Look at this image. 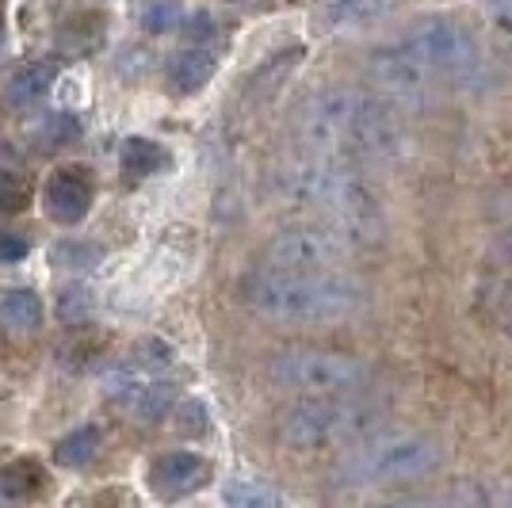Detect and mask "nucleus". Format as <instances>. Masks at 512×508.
<instances>
[{
  "label": "nucleus",
  "mask_w": 512,
  "mask_h": 508,
  "mask_svg": "<svg viewBox=\"0 0 512 508\" xmlns=\"http://www.w3.org/2000/svg\"><path fill=\"white\" fill-rule=\"evenodd\" d=\"M299 62H302V46H291V50L272 54V58L253 73V92H260V96H264V92H276V88L291 77V69Z\"/></svg>",
  "instance_id": "nucleus-22"
},
{
  "label": "nucleus",
  "mask_w": 512,
  "mask_h": 508,
  "mask_svg": "<svg viewBox=\"0 0 512 508\" xmlns=\"http://www.w3.org/2000/svg\"><path fill=\"white\" fill-rule=\"evenodd\" d=\"M50 85H54V65L31 62V65H23L20 73L8 81V100H12V104H31V100H39Z\"/></svg>",
  "instance_id": "nucleus-20"
},
{
  "label": "nucleus",
  "mask_w": 512,
  "mask_h": 508,
  "mask_svg": "<svg viewBox=\"0 0 512 508\" xmlns=\"http://www.w3.org/2000/svg\"><path fill=\"white\" fill-rule=\"evenodd\" d=\"M352 256V245L325 222H295L268 237L264 260L283 272H337Z\"/></svg>",
  "instance_id": "nucleus-8"
},
{
  "label": "nucleus",
  "mask_w": 512,
  "mask_h": 508,
  "mask_svg": "<svg viewBox=\"0 0 512 508\" xmlns=\"http://www.w3.org/2000/svg\"><path fill=\"white\" fill-rule=\"evenodd\" d=\"M302 149L329 165H386L406 157L409 134L398 111L363 88L329 85L299 107L295 119Z\"/></svg>",
  "instance_id": "nucleus-1"
},
{
  "label": "nucleus",
  "mask_w": 512,
  "mask_h": 508,
  "mask_svg": "<svg viewBox=\"0 0 512 508\" xmlns=\"http://www.w3.org/2000/svg\"><path fill=\"white\" fill-rule=\"evenodd\" d=\"M363 73H367V85L375 88L371 96H379L390 107H417L425 104L428 92H432V73L409 54L402 39L375 46L363 62Z\"/></svg>",
  "instance_id": "nucleus-9"
},
{
  "label": "nucleus",
  "mask_w": 512,
  "mask_h": 508,
  "mask_svg": "<svg viewBox=\"0 0 512 508\" xmlns=\"http://www.w3.org/2000/svg\"><path fill=\"white\" fill-rule=\"evenodd\" d=\"M482 12L490 27H497L501 35H512V0H482Z\"/></svg>",
  "instance_id": "nucleus-30"
},
{
  "label": "nucleus",
  "mask_w": 512,
  "mask_h": 508,
  "mask_svg": "<svg viewBox=\"0 0 512 508\" xmlns=\"http://www.w3.org/2000/svg\"><path fill=\"white\" fill-rule=\"evenodd\" d=\"M100 245L92 241H81V237H69V241H58L50 249V260L62 268V272H92L100 264Z\"/></svg>",
  "instance_id": "nucleus-21"
},
{
  "label": "nucleus",
  "mask_w": 512,
  "mask_h": 508,
  "mask_svg": "<svg viewBox=\"0 0 512 508\" xmlns=\"http://www.w3.org/2000/svg\"><path fill=\"white\" fill-rule=\"evenodd\" d=\"M318 211L325 214V226H333L352 249H371L386 237V199L348 165H333Z\"/></svg>",
  "instance_id": "nucleus-5"
},
{
  "label": "nucleus",
  "mask_w": 512,
  "mask_h": 508,
  "mask_svg": "<svg viewBox=\"0 0 512 508\" xmlns=\"http://www.w3.org/2000/svg\"><path fill=\"white\" fill-rule=\"evenodd\" d=\"M184 27V35L192 39V46H207V39H214L218 35V23H214L211 12H199V16H192V20L180 23Z\"/></svg>",
  "instance_id": "nucleus-28"
},
{
  "label": "nucleus",
  "mask_w": 512,
  "mask_h": 508,
  "mask_svg": "<svg viewBox=\"0 0 512 508\" xmlns=\"http://www.w3.org/2000/svg\"><path fill=\"white\" fill-rule=\"evenodd\" d=\"M241 295L260 318L279 325H337L356 318L367 291L341 272H283L256 268L241 283Z\"/></svg>",
  "instance_id": "nucleus-2"
},
{
  "label": "nucleus",
  "mask_w": 512,
  "mask_h": 508,
  "mask_svg": "<svg viewBox=\"0 0 512 508\" xmlns=\"http://www.w3.org/2000/svg\"><path fill=\"white\" fill-rule=\"evenodd\" d=\"M402 43L432 73V81L436 77H444V81L470 77L482 62L478 39L470 35L467 23H459L455 16H425V20H417Z\"/></svg>",
  "instance_id": "nucleus-7"
},
{
  "label": "nucleus",
  "mask_w": 512,
  "mask_h": 508,
  "mask_svg": "<svg viewBox=\"0 0 512 508\" xmlns=\"http://www.w3.org/2000/svg\"><path fill=\"white\" fill-rule=\"evenodd\" d=\"M211 478H214L211 459L199 455V451H188V447L161 451L150 463V474H146L153 497H161V501H184V497L199 493L203 486H211Z\"/></svg>",
  "instance_id": "nucleus-11"
},
{
  "label": "nucleus",
  "mask_w": 512,
  "mask_h": 508,
  "mask_svg": "<svg viewBox=\"0 0 512 508\" xmlns=\"http://www.w3.org/2000/svg\"><path fill=\"white\" fill-rule=\"evenodd\" d=\"M43 207L62 226L85 222V214L92 211V180L85 176V169L50 172V180L43 188Z\"/></svg>",
  "instance_id": "nucleus-12"
},
{
  "label": "nucleus",
  "mask_w": 512,
  "mask_h": 508,
  "mask_svg": "<svg viewBox=\"0 0 512 508\" xmlns=\"http://www.w3.org/2000/svg\"><path fill=\"white\" fill-rule=\"evenodd\" d=\"M222 505L226 508H291L287 497L268 482H256V478H230L222 486Z\"/></svg>",
  "instance_id": "nucleus-19"
},
{
  "label": "nucleus",
  "mask_w": 512,
  "mask_h": 508,
  "mask_svg": "<svg viewBox=\"0 0 512 508\" xmlns=\"http://www.w3.org/2000/svg\"><path fill=\"white\" fill-rule=\"evenodd\" d=\"M444 459L436 440L421 432H383L360 440L337 466V482L352 489L367 486H398V482H417L432 474Z\"/></svg>",
  "instance_id": "nucleus-3"
},
{
  "label": "nucleus",
  "mask_w": 512,
  "mask_h": 508,
  "mask_svg": "<svg viewBox=\"0 0 512 508\" xmlns=\"http://www.w3.org/2000/svg\"><path fill=\"white\" fill-rule=\"evenodd\" d=\"M107 394L123 405L134 421H146V424L161 421L172 405H176V386L172 382L142 375V371H134L127 363L107 375Z\"/></svg>",
  "instance_id": "nucleus-10"
},
{
  "label": "nucleus",
  "mask_w": 512,
  "mask_h": 508,
  "mask_svg": "<svg viewBox=\"0 0 512 508\" xmlns=\"http://www.w3.org/2000/svg\"><path fill=\"white\" fill-rule=\"evenodd\" d=\"M180 23H184L180 0H150V4L142 8V27H146L150 35H169Z\"/></svg>",
  "instance_id": "nucleus-25"
},
{
  "label": "nucleus",
  "mask_w": 512,
  "mask_h": 508,
  "mask_svg": "<svg viewBox=\"0 0 512 508\" xmlns=\"http://www.w3.org/2000/svg\"><path fill=\"white\" fill-rule=\"evenodd\" d=\"M509 333H512V314H509Z\"/></svg>",
  "instance_id": "nucleus-33"
},
{
  "label": "nucleus",
  "mask_w": 512,
  "mask_h": 508,
  "mask_svg": "<svg viewBox=\"0 0 512 508\" xmlns=\"http://www.w3.org/2000/svg\"><path fill=\"white\" fill-rule=\"evenodd\" d=\"M268 379L306 398L356 394L367 382V363L329 348H283L268 360Z\"/></svg>",
  "instance_id": "nucleus-6"
},
{
  "label": "nucleus",
  "mask_w": 512,
  "mask_h": 508,
  "mask_svg": "<svg viewBox=\"0 0 512 508\" xmlns=\"http://www.w3.org/2000/svg\"><path fill=\"white\" fill-rule=\"evenodd\" d=\"M46 489V474L35 459H16L0 466V508H20L39 501Z\"/></svg>",
  "instance_id": "nucleus-15"
},
{
  "label": "nucleus",
  "mask_w": 512,
  "mask_h": 508,
  "mask_svg": "<svg viewBox=\"0 0 512 508\" xmlns=\"http://www.w3.org/2000/svg\"><path fill=\"white\" fill-rule=\"evenodd\" d=\"M375 508H451L444 501H421V497H402V501H383Z\"/></svg>",
  "instance_id": "nucleus-31"
},
{
  "label": "nucleus",
  "mask_w": 512,
  "mask_h": 508,
  "mask_svg": "<svg viewBox=\"0 0 512 508\" xmlns=\"http://www.w3.org/2000/svg\"><path fill=\"white\" fill-rule=\"evenodd\" d=\"M0 16H4V0H0Z\"/></svg>",
  "instance_id": "nucleus-32"
},
{
  "label": "nucleus",
  "mask_w": 512,
  "mask_h": 508,
  "mask_svg": "<svg viewBox=\"0 0 512 508\" xmlns=\"http://www.w3.org/2000/svg\"><path fill=\"white\" fill-rule=\"evenodd\" d=\"M27 253H31V241L23 233H12V230L0 233V264H16Z\"/></svg>",
  "instance_id": "nucleus-29"
},
{
  "label": "nucleus",
  "mask_w": 512,
  "mask_h": 508,
  "mask_svg": "<svg viewBox=\"0 0 512 508\" xmlns=\"http://www.w3.org/2000/svg\"><path fill=\"white\" fill-rule=\"evenodd\" d=\"M31 203V188L16 172L0 169V214H20Z\"/></svg>",
  "instance_id": "nucleus-26"
},
{
  "label": "nucleus",
  "mask_w": 512,
  "mask_h": 508,
  "mask_svg": "<svg viewBox=\"0 0 512 508\" xmlns=\"http://www.w3.org/2000/svg\"><path fill=\"white\" fill-rule=\"evenodd\" d=\"M92 306H96V298L85 283H69L58 291V318L69 321V325H81L85 318H92Z\"/></svg>",
  "instance_id": "nucleus-24"
},
{
  "label": "nucleus",
  "mask_w": 512,
  "mask_h": 508,
  "mask_svg": "<svg viewBox=\"0 0 512 508\" xmlns=\"http://www.w3.org/2000/svg\"><path fill=\"white\" fill-rule=\"evenodd\" d=\"M100 447H104V432L96 424H81L54 444V463L65 466V470H81L100 455Z\"/></svg>",
  "instance_id": "nucleus-17"
},
{
  "label": "nucleus",
  "mask_w": 512,
  "mask_h": 508,
  "mask_svg": "<svg viewBox=\"0 0 512 508\" xmlns=\"http://www.w3.org/2000/svg\"><path fill=\"white\" fill-rule=\"evenodd\" d=\"M169 363H172L169 344H165V340H157V337H146V340H138V344H134L127 367H134V371H142V375H153V379H157Z\"/></svg>",
  "instance_id": "nucleus-23"
},
{
  "label": "nucleus",
  "mask_w": 512,
  "mask_h": 508,
  "mask_svg": "<svg viewBox=\"0 0 512 508\" xmlns=\"http://www.w3.org/2000/svg\"><path fill=\"white\" fill-rule=\"evenodd\" d=\"M375 424H379V409L356 394L306 398L283 413L279 440L291 451H329V447L367 440L375 432Z\"/></svg>",
  "instance_id": "nucleus-4"
},
{
  "label": "nucleus",
  "mask_w": 512,
  "mask_h": 508,
  "mask_svg": "<svg viewBox=\"0 0 512 508\" xmlns=\"http://www.w3.org/2000/svg\"><path fill=\"white\" fill-rule=\"evenodd\" d=\"M169 165V153L165 146H157L153 138H127L123 149H119V169H123V180L130 184H138V180H150L157 169H165Z\"/></svg>",
  "instance_id": "nucleus-16"
},
{
  "label": "nucleus",
  "mask_w": 512,
  "mask_h": 508,
  "mask_svg": "<svg viewBox=\"0 0 512 508\" xmlns=\"http://www.w3.org/2000/svg\"><path fill=\"white\" fill-rule=\"evenodd\" d=\"M406 0H325L314 20L321 31H352V27H367L386 16H394Z\"/></svg>",
  "instance_id": "nucleus-13"
},
{
  "label": "nucleus",
  "mask_w": 512,
  "mask_h": 508,
  "mask_svg": "<svg viewBox=\"0 0 512 508\" xmlns=\"http://www.w3.org/2000/svg\"><path fill=\"white\" fill-rule=\"evenodd\" d=\"M46 142H77L81 138V123L73 115H50L43 127Z\"/></svg>",
  "instance_id": "nucleus-27"
},
{
  "label": "nucleus",
  "mask_w": 512,
  "mask_h": 508,
  "mask_svg": "<svg viewBox=\"0 0 512 508\" xmlns=\"http://www.w3.org/2000/svg\"><path fill=\"white\" fill-rule=\"evenodd\" d=\"M214 73H218V58L211 46H184L165 65V81L176 96H192L199 88H207Z\"/></svg>",
  "instance_id": "nucleus-14"
},
{
  "label": "nucleus",
  "mask_w": 512,
  "mask_h": 508,
  "mask_svg": "<svg viewBox=\"0 0 512 508\" xmlns=\"http://www.w3.org/2000/svg\"><path fill=\"white\" fill-rule=\"evenodd\" d=\"M0 321L16 333H31L43 325V298L35 295L31 287H16L0 295Z\"/></svg>",
  "instance_id": "nucleus-18"
},
{
  "label": "nucleus",
  "mask_w": 512,
  "mask_h": 508,
  "mask_svg": "<svg viewBox=\"0 0 512 508\" xmlns=\"http://www.w3.org/2000/svg\"><path fill=\"white\" fill-rule=\"evenodd\" d=\"M509 508H512V501H509Z\"/></svg>",
  "instance_id": "nucleus-34"
}]
</instances>
